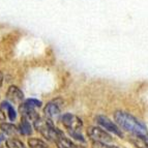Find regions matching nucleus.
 I'll list each match as a JSON object with an SVG mask.
<instances>
[{"label": "nucleus", "mask_w": 148, "mask_h": 148, "mask_svg": "<svg viewBox=\"0 0 148 148\" xmlns=\"http://www.w3.org/2000/svg\"><path fill=\"white\" fill-rule=\"evenodd\" d=\"M114 119L116 121V123L126 132L134 134L136 137L148 138V132L145 124L130 113L123 111H116L114 114Z\"/></svg>", "instance_id": "1"}, {"label": "nucleus", "mask_w": 148, "mask_h": 148, "mask_svg": "<svg viewBox=\"0 0 148 148\" xmlns=\"http://www.w3.org/2000/svg\"><path fill=\"white\" fill-rule=\"evenodd\" d=\"M87 135L94 142H101V143H108L113 140L112 136L107 133L105 130L99 127V126H91L87 130Z\"/></svg>", "instance_id": "2"}, {"label": "nucleus", "mask_w": 148, "mask_h": 148, "mask_svg": "<svg viewBox=\"0 0 148 148\" xmlns=\"http://www.w3.org/2000/svg\"><path fill=\"white\" fill-rule=\"evenodd\" d=\"M95 121L97 122V124H99L106 131L110 132V133H113L114 135H116V136L120 137V138L123 137V134H122L120 128L117 126V124L114 123L113 121L110 120L108 117L104 116V115H99V116H96Z\"/></svg>", "instance_id": "3"}, {"label": "nucleus", "mask_w": 148, "mask_h": 148, "mask_svg": "<svg viewBox=\"0 0 148 148\" xmlns=\"http://www.w3.org/2000/svg\"><path fill=\"white\" fill-rule=\"evenodd\" d=\"M61 121L63 125L69 131H79L83 125L82 120L76 115H73L71 113H66L62 115Z\"/></svg>", "instance_id": "4"}, {"label": "nucleus", "mask_w": 148, "mask_h": 148, "mask_svg": "<svg viewBox=\"0 0 148 148\" xmlns=\"http://www.w3.org/2000/svg\"><path fill=\"white\" fill-rule=\"evenodd\" d=\"M58 101H60V99L50 101L44 109V113L46 118L51 120L52 122L58 120V118L60 116V107Z\"/></svg>", "instance_id": "5"}, {"label": "nucleus", "mask_w": 148, "mask_h": 148, "mask_svg": "<svg viewBox=\"0 0 148 148\" xmlns=\"http://www.w3.org/2000/svg\"><path fill=\"white\" fill-rule=\"evenodd\" d=\"M33 123H34L35 130H36L37 132H40L45 138H48L50 131L52 130V127H54L52 121L47 118H45V119L38 118L36 121H34Z\"/></svg>", "instance_id": "6"}, {"label": "nucleus", "mask_w": 148, "mask_h": 148, "mask_svg": "<svg viewBox=\"0 0 148 148\" xmlns=\"http://www.w3.org/2000/svg\"><path fill=\"white\" fill-rule=\"evenodd\" d=\"M19 111H20L22 118L27 119L28 121L31 120L34 122V121H36L37 119L40 118L38 114L35 111V109L30 108V107H28L27 105H25V104H21L20 108H19Z\"/></svg>", "instance_id": "7"}, {"label": "nucleus", "mask_w": 148, "mask_h": 148, "mask_svg": "<svg viewBox=\"0 0 148 148\" xmlns=\"http://www.w3.org/2000/svg\"><path fill=\"white\" fill-rule=\"evenodd\" d=\"M8 101H10L14 104L21 105L23 99H24V94L21 91L20 89L18 88L17 86H10L8 90V93H6Z\"/></svg>", "instance_id": "8"}, {"label": "nucleus", "mask_w": 148, "mask_h": 148, "mask_svg": "<svg viewBox=\"0 0 148 148\" xmlns=\"http://www.w3.org/2000/svg\"><path fill=\"white\" fill-rule=\"evenodd\" d=\"M0 111H2L3 113H8V116L10 121H14L16 119V111L14 107L10 105L8 101H2L0 105Z\"/></svg>", "instance_id": "9"}, {"label": "nucleus", "mask_w": 148, "mask_h": 148, "mask_svg": "<svg viewBox=\"0 0 148 148\" xmlns=\"http://www.w3.org/2000/svg\"><path fill=\"white\" fill-rule=\"evenodd\" d=\"M56 144L58 146V148H84L83 146L76 145L75 143H73L69 139L65 138L64 136H61L58 140L56 141Z\"/></svg>", "instance_id": "10"}, {"label": "nucleus", "mask_w": 148, "mask_h": 148, "mask_svg": "<svg viewBox=\"0 0 148 148\" xmlns=\"http://www.w3.org/2000/svg\"><path fill=\"white\" fill-rule=\"evenodd\" d=\"M0 128L3 133H5L8 136H16L20 133L17 126H15L12 123H6V122H3V123L0 124Z\"/></svg>", "instance_id": "11"}, {"label": "nucleus", "mask_w": 148, "mask_h": 148, "mask_svg": "<svg viewBox=\"0 0 148 148\" xmlns=\"http://www.w3.org/2000/svg\"><path fill=\"white\" fill-rule=\"evenodd\" d=\"M19 132H20L22 135H25V136H29V135H31L32 127L27 119L22 118L20 125H19Z\"/></svg>", "instance_id": "12"}, {"label": "nucleus", "mask_w": 148, "mask_h": 148, "mask_svg": "<svg viewBox=\"0 0 148 148\" xmlns=\"http://www.w3.org/2000/svg\"><path fill=\"white\" fill-rule=\"evenodd\" d=\"M131 142L137 148H148V138L135 137V138L131 139Z\"/></svg>", "instance_id": "13"}, {"label": "nucleus", "mask_w": 148, "mask_h": 148, "mask_svg": "<svg viewBox=\"0 0 148 148\" xmlns=\"http://www.w3.org/2000/svg\"><path fill=\"white\" fill-rule=\"evenodd\" d=\"M28 145L30 148H48L47 144L45 143L42 140L36 138H31L28 140Z\"/></svg>", "instance_id": "14"}, {"label": "nucleus", "mask_w": 148, "mask_h": 148, "mask_svg": "<svg viewBox=\"0 0 148 148\" xmlns=\"http://www.w3.org/2000/svg\"><path fill=\"white\" fill-rule=\"evenodd\" d=\"M25 105H27L28 107H30V108H40V106H42V101H37V99H27V101H25L24 103Z\"/></svg>", "instance_id": "15"}, {"label": "nucleus", "mask_w": 148, "mask_h": 148, "mask_svg": "<svg viewBox=\"0 0 148 148\" xmlns=\"http://www.w3.org/2000/svg\"><path fill=\"white\" fill-rule=\"evenodd\" d=\"M69 135H71L74 139H76V140L81 141V142H85V139L83 138V136L81 135L80 131H69Z\"/></svg>", "instance_id": "16"}, {"label": "nucleus", "mask_w": 148, "mask_h": 148, "mask_svg": "<svg viewBox=\"0 0 148 148\" xmlns=\"http://www.w3.org/2000/svg\"><path fill=\"white\" fill-rule=\"evenodd\" d=\"M92 148H119L115 145H108L107 143H101V142H93Z\"/></svg>", "instance_id": "17"}, {"label": "nucleus", "mask_w": 148, "mask_h": 148, "mask_svg": "<svg viewBox=\"0 0 148 148\" xmlns=\"http://www.w3.org/2000/svg\"><path fill=\"white\" fill-rule=\"evenodd\" d=\"M5 119V115L3 114L2 111H0V120H4Z\"/></svg>", "instance_id": "18"}, {"label": "nucleus", "mask_w": 148, "mask_h": 148, "mask_svg": "<svg viewBox=\"0 0 148 148\" xmlns=\"http://www.w3.org/2000/svg\"><path fill=\"white\" fill-rule=\"evenodd\" d=\"M2 82H3V75H2V73L0 72V87L2 85Z\"/></svg>", "instance_id": "19"}, {"label": "nucleus", "mask_w": 148, "mask_h": 148, "mask_svg": "<svg viewBox=\"0 0 148 148\" xmlns=\"http://www.w3.org/2000/svg\"><path fill=\"white\" fill-rule=\"evenodd\" d=\"M2 140H4V137H3L2 135H0V141H2Z\"/></svg>", "instance_id": "20"}]
</instances>
